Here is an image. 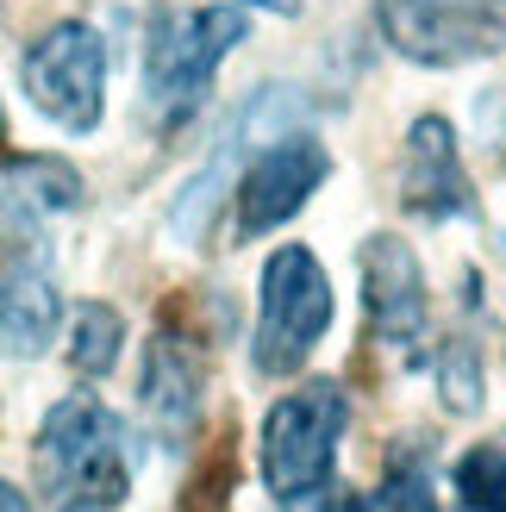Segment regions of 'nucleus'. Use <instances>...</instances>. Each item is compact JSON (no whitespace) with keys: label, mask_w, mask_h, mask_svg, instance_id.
<instances>
[{"label":"nucleus","mask_w":506,"mask_h":512,"mask_svg":"<svg viewBox=\"0 0 506 512\" xmlns=\"http://www.w3.org/2000/svg\"><path fill=\"white\" fill-rule=\"evenodd\" d=\"M250 38V19L244 7H188V13H163L150 25V44H144V107L150 119L175 132L182 119L200 113L219 63Z\"/></svg>","instance_id":"obj_1"},{"label":"nucleus","mask_w":506,"mask_h":512,"mask_svg":"<svg viewBox=\"0 0 506 512\" xmlns=\"http://www.w3.org/2000/svg\"><path fill=\"white\" fill-rule=\"evenodd\" d=\"M38 469L69 506H119L132 494L138 450L94 394H69L38 431Z\"/></svg>","instance_id":"obj_2"},{"label":"nucleus","mask_w":506,"mask_h":512,"mask_svg":"<svg viewBox=\"0 0 506 512\" xmlns=\"http://www.w3.org/2000/svg\"><path fill=\"white\" fill-rule=\"evenodd\" d=\"M344 425H350V400L332 381H307L300 394H282L269 406V419H263V481L282 506L307 500L332 481Z\"/></svg>","instance_id":"obj_3"},{"label":"nucleus","mask_w":506,"mask_h":512,"mask_svg":"<svg viewBox=\"0 0 506 512\" xmlns=\"http://www.w3.org/2000/svg\"><path fill=\"white\" fill-rule=\"evenodd\" d=\"M332 281L307 244H282L263 263V300H257V369L294 375L319 338L332 331Z\"/></svg>","instance_id":"obj_4"},{"label":"nucleus","mask_w":506,"mask_h":512,"mask_svg":"<svg viewBox=\"0 0 506 512\" xmlns=\"http://www.w3.org/2000/svg\"><path fill=\"white\" fill-rule=\"evenodd\" d=\"M388 44L407 63L457 69L506 50V0H375Z\"/></svg>","instance_id":"obj_5"},{"label":"nucleus","mask_w":506,"mask_h":512,"mask_svg":"<svg viewBox=\"0 0 506 512\" xmlns=\"http://www.w3.org/2000/svg\"><path fill=\"white\" fill-rule=\"evenodd\" d=\"M25 94L63 132H94L107 107V44L94 25L63 19L25 50Z\"/></svg>","instance_id":"obj_6"},{"label":"nucleus","mask_w":506,"mask_h":512,"mask_svg":"<svg viewBox=\"0 0 506 512\" xmlns=\"http://www.w3.org/2000/svg\"><path fill=\"white\" fill-rule=\"evenodd\" d=\"M332 175V150L319 138H269V150L238 175V238H263L307 207V194Z\"/></svg>","instance_id":"obj_7"},{"label":"nucleus","mask_w":506,"mask_h":512,"mask_svg":"<svg viewBox=\"0 0 506 512\" xmlns=\"http://www.w3.org/2000/svg\"><path fill=\"white\" fill-rule=\"evenodd\" d=\"M400 200H407V213L432 219V225L475 213V188H469V169H463V150H457L450 119H438V113L413 119L407 163H400Z\"/></svg>","instance_id":"obj_8"},{"label":"nucleus","mask_w":506,"mask_h":512,"mask_svg":"<svg viewBox=\"0 0 506 512\" xmlns=\"http://www.w3.org/2000/svg\"><path fill=\"white\" fill-rule=\"evenodd\" d=\"M363 306H369V325L382 331L388 344L413 350L425 344V325H432V300H425V275H419V256L400 244V238H369L363 244Z\"/></svg>","instance_id":"obj_9"},{"label":"nucleus","mask_w":506,"mask_h":512,"mask_svg":"<svg viewBox=\"0 0 506 512\" xmlns=\"http://www.w3.org/2000/svg\"><path fill=\"white\" fill-rule=\"evenodd\" d=\"M144 419L150 431L169 444V450H182L194 438V425H200V394H207V375H200V356L188 338H175V331H157L144 350Z\"/></svg>","instance_id":"obj_10"},{"label":"nucleus","mask_w":506,"mask_h":512,"mask_svg":"<svg viewBox=\"0 0 506 512\" xmlns=\"http://www.w3.org/2000/svg\"><path fill=\"white\" fill-rule=\"evenodd\" d=\"M57 281L44 275V263H13L0 275V344L13 356H38L50 338H57Z\"/></svg>","instance_id":"obj_11"},{"label":"nucleus","mask_w":506,"mask_h":512,"mask_svg":"<svg viewBox=\"0 0 506 512\" xmlns=\"http://www.w3.org/2000/svg\"><path fill=\"white\" fill-rule=\"evenodd\" d=\"M0 207L25 213V219H50V213H69L82 207V175L57 157H19L7 175H0Z\"/></svg>","instance_id":"obj_12"},{"label":"nucleus","mask_w":506,"mask_h":512,"mask_svg":"<svg viewBox=\"0 0 506 512\" xmlns=\"http://www.w3.org/2000/svg\"><path fill=\"white\" fill-rule=\"evenodd\" d=\"M119 344H125V319L100 300L75 306V325H69V363L82 375H107L119 363Z\"/></svg>","instance_id":"obj_13"},{"label":"nucleus","mask_w":506,"mask_h":512,"mask_svg":"<svg viewBox=\"0 0 506 512\" xmlns=\"http://www.w3.org/2000/svg\"><path fill=\"white\" fill-rule=\"evenodd\" d=\"M450 481H457V500L469 512H506V431L488 444H475Z\"/></svg>","instance_id":"obj_14"},{"label":"nucleus","mask_w":506,"mask_h":512,"mask_svg":"<svg viewBox=\"0 0 506 512\" xmlns=\"http://www.w3.org/2000/svg\"><path fill=\"white\" fill-rule=\"evenodd\" d=\"M432 369H438V388H444L450 413H475V406H482V356H475L469 338H450Z\"/></svg>","instance_id":"obj_15"},{"label":"nucleus","mask_w":506,"mask_h":512,"mask_svg":"<svg viewBox=\"0 0 506 512\" xmlns=\"http://www.w3.org/2000/svg\"><path fill=\"white\" fill-rule=\"evenodd\" d=\"M369 512H438L432 500V469L419 456H394V469L382 475V494H375Z\"/></svg>","instance_id":"obj_16"},{"label":"nucleus","mask_w":506,"mask_h":512,"mask_svg":"<svg viewBox=\"0 0 506 512\" xmlns=\"http://www.w3.org/2000/svg\"><path fill=\"white\" fill-rule=\"evenodd\" d=\"M232 488H238V456H232V444H219L207 456V469H200V481H194V500L182 512H225V494Z\"/></svg>","instance_id":"obj_17"},{"label":"nucleus","mask_w":506,"mask_h":512,"mask_svg":"<svg viewBox=\"0 0 506 512\" xmlns=\"http://www.w3.org/2000/svg\"><path fill=\"white\" fill-rule=\"evenodd\" d=\"M0 512H32V500H25L13 481H0Z\"/></svg>","instance_id":"obj_18"},{"label":"nucleus","mask_w":506,"mask_h":512,"mask_svg":"<svg viewBox=\"0 0 506 512\" xmlns=\"http://www.w3.org/2000/svg\"><path fill=\"white\" fill-rule=\"evenodd\" d=\"M319 512H369V506H363V500H357V494H332V500H325V506H319Z\"/></svg>","instance_id":"obj_19"},{"label":"nucleus","mask_w":506,"mask_h":512,"mask_svg":"<svg viewBox=\"0 0 506 512\" xmlns=\"http://www.w3.org/2000/svg\"><path fill=\"white\" fill-rule=\"evenodd\" d=\"M250 7H269V13H300V0H250Z\"/></svg>","instance_id":"obj_20"},{"label":"nucleus","mask_w":506,"mask_h":512,"mask_svg":"<svg viewBox=\"0 0 506 512\" xmlns=\"http://www.w3.org/2000/svg\"><path fill=\"white\" fill-rule=\"evenodd\" d=\"M63 512H107V506H63Z\"/></svg>","instance_id":"obj_21"},{"label":"nucleus","mask_w":506,"mask_h":512,"mask_svg":"<svg viewBox=\"0 0 506 512\" xmlns=\"http://www.w3.org/2000/svg\"><path fill=\"white\" fill-rule=\"evenodd\" d=\"M0 138H7V107H0Z\"/></svg>","instance_id":"obj_22"}]
</instances>
